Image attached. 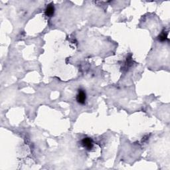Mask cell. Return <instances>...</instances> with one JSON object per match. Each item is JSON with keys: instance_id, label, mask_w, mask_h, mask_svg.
I'll use <instances>...</instances> for the list:
<instances>
[{"instance_id": "7a4b0ae2", "label": "cell", "mask_w": 170, "mask_h": 170, "mask_svg": "<svg viewBox=\"0 0 170 170\" xmlns=\"http://www.w3.org/2000/svg\"><path fill=\"white\" fill-rule=\"evenodd\" d=\"M81 145L88 151L92 150L94 147L93 141L90 138H84L81 140Z\"/></svg>"}, {"instance_id": "3957f363", "label": "cell", "mask_w": 170, "mask_h": 170, "mask_svg": "<svg viewBox=\"0 0 170 170\" xmlns=\"http://www.w3.org/2000/svg\"><path fill=\"white\" fill-rule=\"evenodd\" d=\"M55 9L54 7V5L53 3H50L48 5L45 10V14L47 17H53L55 14Z\"/></svg>"}, {"instance_id": "277c9868", "label": "cell", "mask_w": 170, "mask_h": 170, "mask_svg": "<svg viewBox=\"0 0 170 170\" xmlns=\"http://www.w3.org/2000/svg\"><path fill=\"white\" fill-rule=\"evenodd\" d=\"M168 33L165 32V31L162 32V33H161V34L160 35H159V37H158V40L160 41L161 42H164V41H166L167 39H168Z\"/></svg>"}, {"instance_id": "6da1fadb", "label": "cell", "mask_w": 170, "mask_h": 170, "mask_svg": "<svg viewBox=\"0 0 170 170\" xmlns=\"http://www.w3.org/2000/svg\"><path fill=\"white\" fill-rule=\"evenodd\" d=\"M76 99L78 104H81V105H84L86 101V93L85 91L82 89L78 90Z\"/></svg>"}]
</instances>
